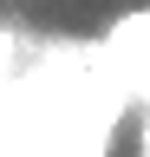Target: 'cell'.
I'll return each mask as SVG.
<instances>
[{"label":"cell","mask_w":150,"mask_h":157,"mask_svg":"<svg viewBox=\"0 0 150 157\" xmlns=\"http://www.w3.org/2000/svg\"><path fill=\"white\" fill-rule=\"evenodd\" d=\"M13 59H20V33H13V26H0V72H7Z\"/></svg>","instance_id":"6da1fadb"},{"label":"cell","mask_w":150,"mask_h":157,"mask_svg":"<svg viewBox=\"0 0 150 157\" xmlns=\"http://www.w3.org/2000/svg\"><path fill=\"white\" fill-rule=\"evenodd\" d=\"M144 157H150V118H144Z\"/></svg>","instance_id":"7a4b0ae2"}]
</instances>
